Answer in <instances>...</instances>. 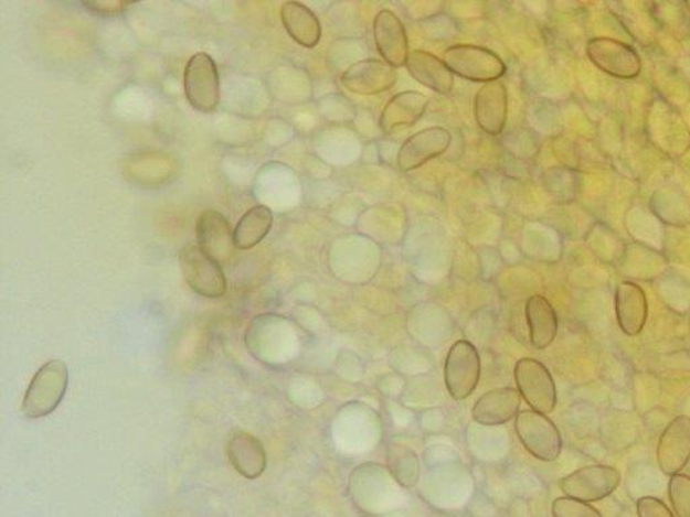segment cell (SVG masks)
<instances>
[{"mask_svg": "<svg viewBox=\"0 0 690 517\" xmlns=\"http://www.w3.org/2000/svg\"><path fill=\"white\" fill-rule=\"evenodd\" d=\"M68 385V365L61 360H51L42 365L24 394L23 416L28 419L51 416L63 401Z\"/></svg>", "mask_w": 690, "mask_h": 517, "instance_id": "1", "label": "cell"}, {"mask_svg": "<svg viewBox=\"0 0 690 517\" xmlns=\"http://www.w3.org/2000/svg\"><path fill=\"white\" fill-rule=\"evenodd\" d=\"M444 63L454 75L474 83L499 82L506 75L505 61L484 46L459 44L445 49Z\"/></svg>", "mask_w": 690, "mask_h": 517, "instance_id": "2", "label": "cell"}, {"mask_svg": "<svg viewBox=\"0 0 690 517\" xmlns=\"http://www.w3.org/2000/svg\"><path fill=\"white\" fill-rule=\"evenodd\" d=\"M516 431L524 449L537 460L553 462L563 452V438L558 426L546 413L534 410L519 411Z\"/></svg>", "mask_w": 690, "mask_h": 517, "instance_id": "3", "label": "cell"}, {"mask_svg": "<svg viewBox=\"0 0 690 517\" xmlns=\"http://www.w3.org/2000/svg\"><path fill=\"white\" fill-rule=\"evenodd\" d=\"M585 53L597 69L620 80H633L643 72V58L638 52L611 36H594L585 46Z\"/></svg>", "mask_w": 690, "mask_h": 517, "instance_id": "4", "label": "cell"}, {"mask_svg": "<svg viewBox=\"0 0 690 517\" xmlns=\"http://www.w3.org/2000/svg\"><path fill=\"white\" fill-rule=\"evenodd\" d=\"M180 266L185 282L194 293L206 298H220L227 291L222 266L198 243H189L181 249Z\"/></svg>", "mask_w": 690, "mask_h": 517, "instance_id": "5", "label": "cell"}, {"mask_svg": "<svg viewBox=\"0 0 690 517\" xmlns=\"http://www.w3.org/2000/svg\"><path fill=\"white\" fill-rule=\"evenodd\" d=\"M620 472L611 465H587L560 480V489L567 497L585 503L604 500L619 488Z\"/></svg>", "mask_w": 690, "mask_h": 517, "instance_id": "6", "label": "cell"}, {"mask_svg": "<svg viewBox=\"0 0 690 517\" xmlns=\"http://www.w3.org/2000/svg\"><path fill=\"white\" fill-rule=\"evenodd\" d=\"M481 375V363L478 349L467 340H459L450 346L445 360V385L455 400H464L475 392Z\"/></svg>", "mask_w": 690, "mask_h": 517, "instance_id": "7", "label": "cell"}, {"mask_svg": "<svg viewBox=\"0 0 690 517\" xmlns=\"http://www.w3.org/2000/svg\"><path fill=\"white\" fill-rule=\"evenodd\" d=\"M519 394L531 410L551 413L558 406V388L551 373L535 358H521L514 369Z\"/></svg>", "mask_w": 690, "mask_h": 517, "instance_id": "8", "label": "cell"}, {"mask_svg": "<svg viewBox=\"0 0 690 517\" xmlns=\"http://www.w3.org/2000/svg\"><path fill=\"white\" fill-rule=\"evenodd\" d=\"M184 89L189 105L200 112H211L219 105L220 82L215 61L206 53H198L188 61Z\"/></svg>", "mask_w": 690, "mask_h": 517, "instance_id": "9", "label": "cell"}, {"mask_svg": "<svg viewBox=\"0 0 690 517\" xmlns=\"http://www.w3.org/2000/svg\"><path fill=\"white\" fill-rule=\"evenodd\" d=\"M450 143V132L444 127H429L415 132L401 144L396 165L403 173L413 172L443 155Z\"/></svg>", "mask_w": 690, "mask_h": 517, "instance_id": "10", "label": "cell"}, {"mask_svg": "<svg viewBox=\"0 0 690 517\" xmlns=\"http://www.w3.org/2000/svg\"><path fill=\"white\" fill-rule=\"evenodd\" d=\"M340 82L353 95L375 96L394 87L399 82V71L383 60L368 58L347 69Z\"/></svg>", "mask_w": 690, "mask_h": 517, "instance_id": "11", "label": "cell"}, {"mask_svg": "<svg viewBox=\"0 0 690 517\" xmlns=\"http://www.w3.org/2000/svg\"><path fill=\"white\" fill-rule=\"evenodd\" d=\"M657 464L667 476L681 473L690 461V417L680 416L670 421L659 437Z\"/></svg>", "mask_w": 690, "mask_h": 517, "instance_id": "12", "label": "cell"}, {"mask_svg": "<svg viewBox=\"0 0 690 517\" xmlns=\"http://www.w3.org/2000/svg\"><path fill=\"white\" fill-rule=\"evenodd\" d=\"M372 34L376 51L384 63L394 68L406 65L411 54L406 29L394 11L384 9L378 12L372 23Z\"/></svg>", "mask_w": 690, "mask_h": 517, "instance_id": "13", "label": "cell"}, {"mask_svg": "<svg viewBox=\"0 0 690 517\" xmlns=\"http://www.w3.org/2000/svg\"><path fill=\"white\" fill-rule=\"evenodd\" d=\"M476 123L488 136L497 137L503 132L509 115V94L502 82L487 83L475 96Z\"/></svg>", "mask_w": 690, "mask_h": 517, "instance_id": "14", "label": "cell"}, {"mask_svg": "<svg viewBox=\"0 0 690 517\" xmlns=\"http://www.w3.org/2000/svg\"><path fill=\"white\" fill-rule=\"evenodd\" d=\"M615 314L620 331L628 337L639 336L649 319V303L640 286L623 281L615 290Z\"/></svg>", "mask_w": 690, "mask_h": 517, "instance_id": "15", "label": "cell"}, {"mask_svg": "<svg viewBox=\"0 0 690 517\" xmlns=\"http://www.w3.org/2000/svg\"><path fill=\"white\" fill-rule=\"evenodd\" d=\"M197 236L198 245L219 263L234 257V233L222 213L213 209L201 213Z\"/></svg>", "mask_w": 690, "mask_h": 517, "instance_id": "16", "label": "cell"}, {"mask_svg": "<svg viewBox=\"0 0 690 517\" xmlns=\"http://www.w3.org/2000/svg\"><path fill=\"white\" fill-rule=\"evenodd\" d=\"M429 99L418 90H403L384 106L380 118L382 133H393L400 127H412L424 117Z\"/></svg>", "mask_w": 690, "mask_h": 517, "instance_id": "17", "label": "cell"}, {"mask_svg": "<svg viewBox=\"0 0 690 517\" xmlns=\"http://www.w3.org/2000/svg\"><path fill=\"white\" fill-rule=\"evenodd\" d=\"M406 69L415 82L444 96L450 95L455 87V75L443 58L426 51H413L408 54Z\"/></svg>", "mask_w": 690, "mask_h": 517, "instance_id": "18", "label": "cell"}, {"mask_svg": "<svg viewBox=\"0 0 690 517\" xmlns=\"http://www.w3.org/2000/svg\"><path fill=\"white\" fill-rule=\"evenodd\" d=\"M522 397L517 388L492 389L476 401L473 410L474 421L485 426H498L517 418L521 409Z\"/></svg>", "mask_w": 690, "mask_h": 517, "instance_id": "19", "label": "cell"}, {"mask_svg": "<svg viewBox=\"0 0 690 517\" xmlns=\"http://www.w3.org/2000/svg\"><path fill=\"white\" fill-rule=\"evenodd\" d=\"M227 455L232 466L243 477L255 480L266 471L267 457L259 440L246 431H235L227 443Z\"/></svg>", "mask_w": 690, "mask_h": 517, "instance_id": "20", "label": "cell"}, {"mask_svg": "<svg viewBox=\"0 0 690 517\" xmlns=\"http://www.w3.org/2000/svg\"><path fill=\"white\" fill-rule=\"evenodd\" d=\"M530 343L535 349H546L558 337L559 317L551 301L543 295L530 297L527 306Z\"/></svg>", "mask_w": 690, "mask_h": 517, "instance_id": "21", "label": "cell"}, {"mask_svg": "<svg viewBox=\"0 0 690 517\" xmlns=\"http://www.w3.org/2000/svg\"><path fill=\"white\" fill-rule=\"evenodd\" d=\"M286 32L304 47H315L320 44L322 29L319 18L308 6L299 2H286L280 9Z\"/></svg>", "mask_w": 690, "mask_h": 517, "instance_id": "22", "label": "cell"}, {"mask_svg": "<svg viewBox=\"0 0 690 517\" xmlns=\"http://www.w3.org/2000/svg\"><path fill=\"white\" fill-rule=\"evenodd\" d=\"M273 227V212L265 205H256L244 213L241 222L234 229L235 247L240 249L254 248L265 239Z\"/></svg>", "mask_w": 690, "mask_h": 517, "instance_id": "23", "label": "cell"}, {"mask_svg": "<svg viewBox=\"0 0 690 517\" xmlns=\"http://www.w3.org/2000/svg\"><path fill=\"white\" fill-rule=\"evenodd\" d=\"M388 467L392 476L405 486L413 488L420 477V460L414 450L402 443H390L386 450Z\"/></svg>", "mask_w": 690, "mask_h": 517, "instance_id": "24", "label": "cell"}, {"mask_svg": "<svg viewBox=\"0 0 690 517\" xmlns=\"http://www.w3.org/2000/svg\"><path fill=\"white\" fill-rule=\"evenodd\" d=\"M368 58H370L368 44L364 40L353 39V36L352 39L335 41L328 51V64H331L329 66L339 76L343 75L352 65Z\"/></svg>", "mask_w": 690, "mask_h": 517, "instance_id": "25", "label": "cell"}, {"mask_svg": "<svg viewBox=\"0 0 690 517\" xmlns=\"http://www.w3.org/2000/svg\"><path fill=\"white\" fill-rule=\"evenodd\" d=\"M322 117L331 123L344 126L358 117V109L344 95L333 94L321 101Z\"/></svg>", "mask_w": 690, "mask_h": 517, "instance_id": "26", "label": "cell"}, {"mask_svg": "<svg viewBox=\"0 0 690 517\" xmlns=\"http://www.w3.org/2000/svg\"><path fill=\"white\" fill-rule=\"evenodd\" d=\"M668 494L676 517H690V476L683 473L670 476Z\"/></svg>", "mask_w": 690, "mask_h": 517, "instance_id": "27", "label": "cell"}, {"mask_svg": "<svg viewBox=\"0 0 690 517\" xmlns=\"http://www.w3.org/2000/svg\"><path fill=\"white\" fill-rule=\"evenodd\" d=\"M553 517H604L591 503L572 497H559L552 504Z\"/></svg>", "mask_w": 690, "mask_h": 517, "instance_id": "28", "label": "cell"}, {"mask_svg": "<svg viewBox=\"0 0 690 517\" xmlns=\"http://www.w3.org/2000/svg\"><path fill=\"white\" fill-rule=\"evenodd\" d=\"M637 514L638 517H676L667 504L655 496L640 497Z\"/></svg>", "mask_w": 690, "mask_h": 517, "instance_id": "29", "label": "cell"}]
</instances>
